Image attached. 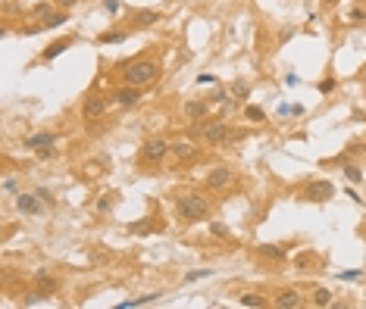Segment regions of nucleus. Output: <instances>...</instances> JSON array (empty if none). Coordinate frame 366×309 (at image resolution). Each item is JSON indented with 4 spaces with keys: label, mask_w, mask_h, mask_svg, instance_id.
<instances>
[{
    "label": "nucleus",
    "mask_w": 366,
    "mask_h": 309,
    "mask_svg": "<svg viewBox=\"0 0 366 309\" xmlns=\"http://www.w3.org/2000/svg\"><path fill=\"white\" fill-rule=\"evenodd\" d=\"M191 138H200V141H207L210 147H229L241 138V131H232L225 119H200L188 128Z\"/></svg>",
    "instance_id": "obj_1"
},
{
    "label": "nucleus",
    "mask_w": 366,
    "mask_h": 309,
    "mask_svg": "<svg viewBox=\"0 0 366 309\" xmlns=\"http://www.w3.org/2000/svg\"><path fill=\"white\" fill-rule=\"evenodd\" d=\"M176 216H179L185 225L203 222V219L210 216V200L200 197V194H179V197H176Z\"/></svg>",
    "instance_id": "obj_2"
},
{
    "label": "nucleus",
    "mask_w": 366,
    "mask_h": 309,
    "mask_svg": "<svg viewBox=\"0 0 366 309\" xmlns=\"http://www.w3.org/2000/svg\"><path fill=\"white\" fill-rule=\"evenodd\" d=\"M156 75H160V69H156L153 60H132V63H126V69H122V82L135 85V88H144V85L156 82Z\"/></svg>",
    "instance_id": "obj_3"
},
{
    "label": "nucleus",
    "mask_w": 366,
    "mask_h": 309,
    "mask_svg": "<svg viewBox=\"0 0 366 309\" xmlns=\"http://www.w3.org/2000/svg\"><path fill=\"white\" fill-rule=\"evenodd\" d=\"M172 153V144L169 141H163V138H150V141H144V147H141V163L144 166H156V163H163Z\"/></svg>",
    "instance_id": "obj_4"
},
{
    "label": "nucleus",
    "mask_w": 366,
    "mask_h": 309,
    "mask_svg": "<svg viewBox=\"0 0 366 309\" xmlns=\"http://www.w3.org/2000/svg\"><path fill=\"white\" fill-rule=\"evenodd\" d=\"M332 197H335V184L325 178H313L304 184V200H310V203H325Z\"/></svg>",
    "instance_id": "obj_5"
},
{
    "label": "nucleus",
    "mask_w": 366,
    "mask_h": 309,
    "mask_svg": "<svg viewBox=\"0 0 366 309\" xmlns=\"http://www.w3.org/2000/svg\"><path fill=\"white\" fill-rule=\"evenodd\" d=\"M232 181H235V172H232L229 166H216V169H210V175H207V187H210V190H225Z\"/></svg>",
    "instance_id": "obj_6"
},
{
    "label": "nucleus",
    "mask_w": 366,
    "mask_h": 309,
    "mask_svg": "<svg viewBox=\"0 0 366 309\" xmlns=\"http://www.w3.org/2000/svg\"><path fill=\"white\" fill-rule=\"evenodd\" d=\"M16 209L22 216H41V209H44V200H41L38 194H16Z\"/></svg>",
    "instance_id": "obj_7"
},
{
    "label": "nucleus",
    "mask_w": 366,
    "mask_h": 309,
    "mask_svg": "<svg viewBox=\"0 0 366 309\" xmlns=\"http://www.w3.org/2000/svg\"><path fill=\"white\" fill-rule=\"evenodd\" d=\"M103 112H107V97H100V94H91V97L85 100V106H81V115H85V122L100 119Z\"/></svg>",
    "instance_id": "obj_8"
},
{
    "label": "nucleus",
    "mask_w": 366,
    "mask_h": 309,
    "mask_svg": "<svg viewBox=\"0 0 366 309\" xmlns=\"http://www.w3.org/2000/svg\"><path fill=\"white\" fill-rule=\"evenodd\" d=\"M34 291H38L41 297H54V294L60 291V281H57L50 272L41 268V272H34Z\"/></svg>",
    "instance_id": "obj_9"
},
{
    "label": "nucleus",
    "mask_w": 366,
    "mask_h": 309,
    "mask_svg": "<svg viewBox=\"0 0 366 309\" xmlns=\"http://www.w3.org/2000/svg\"><path fill=\"white\" fill-rule=\"evenodd\" d=\"M54 144H57V134L54 131H38V134H28L22 141V147H28V150H50Z\"/></svg>",
    "instance_id": "obj_10"
},
{
    "label": "nucleus",
    "mask_w": 366,
    "mask_h": 309,
    "mask_svg": "<svg viewBox=\"0 0 366 309\" xmlns=\"http://www.w3.org/2000/svg\"><path fill=\"white\" fill-rule=\"evenodd\" d=\"M272 306H278V309H301V306H304V297H301V291L288 287V291H282V294L272 300Z\"/></svg>",
    "instance_id": "obj_11"
},
{
    "label": "nucleus",
    "mask_w": 366,
    "mask_h": 309,
    "mask_svg": "<svg viewBox=\"0 0 366 309\" xmlns=\"http://www.w3.org/2000/svg\"><path fill=\"white\" fill-rule=\"evenodd\" d=\"M138 100H141V88H135V85H126V88H119L113 94V103L116 106H135Z\"/></svg>",
    "instance_id": "obj_12"
},
{
    "label": "nucleus",
    "mask_w": 366,
    "mask_h": 309,
    "mask_svg": "<svg viewBox=\"0 0 366 309\" xmlns=\"http://www.w3.org/2000/svg\"><path fill=\"white\" fill-rule=\"evenodd\" d=\"M172 157H176L179 163H191V160L200 157V150H197L191 141H179V144H172Z\"/></svg>",
    "instance_id": "obj_13"
},
{
    "label": "nucleus",
    "mask_w": 366,
    "mask_h": 309,
    "mask_svg": "<svg viewBox=\"0 0 366 309\" xmlns=\"http://www.w3.org/2000/svg\"><path fill=\"white\" fill-rule=\"evenodd\" d=\"M207 109H210V100H188V103H185V119H188V122L207 119Z\"/></svg>",
    "instance_id": "obj_14"
},
{
    "label": "nucleus",
    "mask_w": 366,
    "mask_h": 309,
    "mask_svg": "<svg viewBox=\"0 0 366 309\" xmlns=\"http://www.w3.org/2000/svg\"><path fill=\"white\" fill-rule=\"evenodd\" d=\"M72 41H75V37H60V41H57V44H50V47H47L44 53H41V60H44V63H50V60H57V56H60V53H63L66 47H72Z\"/></svg>",
    "instance_id": "obj_15"
},
{
    "label": "nucleus",
    "mask_w": 366,
    "mask_h": 309,
    "mask_svg": "<svg viewBox=\"0 0 366 309\" xmlns=\"http://www.w3.org/2000/svg\"><path fill=\"white\" fill-rule=\"evenodd\" d=\"M54 13H57V4H54V0H47V4H34V7H31V16L41 19V25H44Z\"/></svg>",
    "instance_id": "obj_16"
},
{
    "label": "nucleus",
    "mask_w": 366,
    "mask_h": 309,
    "mask_svg": "<svg viewBox=\"0 0 366 309\" xmlns=\"http://www.w3.org/2000/svg\"><path fill=\"white\" fill-rule=\"evenodd\" d=\"M163 294H144V297H135V300H126V303H119V309H132V306H144V303H156Z\"/></svg>",
    "instance_id": "obj_17"
},
{
    "label": "nucleus",
    "mask_w": 366,
    "mask_h": 309,
    "mask_svg": "<svg viewBox=\"0 0 366 309\" xmlns=\"http://www.w3.org/2000/svg\"><path fill=\"white\" fill-rule=\"evenodd\" d=\"M244 119H248V122H266V112H263L260 106L248 103V106H244Z\"/></svg>",
    "instance_id": "obj_18"
},
{
    "label": "nucleus",
    "mask_w": 366,
    "mask_h": 309,
    "mask_svg": "<svg viewBox=\"0 0 366 309\" xmlns=\"http://www.w3.org/2000/svg\"><path fill=\"white\" fill-rule=\"evenodd\" d=\"M313 306H332V291H325V287H316L313 291Z\"/></svg>",
    "instance_id": "obj_19"
},
{
    "label": "nucleus",
    "mask_w": 366,
    "mask_h": 309,
    "mask_svg": "<svg viewBox=\"0 0 366 309\" xmlns=\"http://www.w3.org/2000/svg\"><path fill=\"white\" fill-rule=\"evenodd\" d=\"M238 303H241V306H269L263 294H241V297H238Z\"/></svg>",
    "instance_id": "obj_20"
},
{
    "label": "nucleus",
    "mask_w": 366,
    "mask_h": 309,
    "mask_svg": "<svg viewBox=\"0 0 366 309\" xmlns=\"http://www.w3.org/2000/svg\"><path fill=\"white\" fill-rule=\"evenodd\" d=\"M126 41V31H103L97 37V44H122Z\"/></svg>",
    "instance_id": "obj_21"
},
{
    "label": "nucleus",
    "mask_w": 366,
    "mask_h": 309,
    "mask_svg": "<svg viewBox=\"0 0 366 309\" xmlns=\"http://www.w3.org/2000/svg\"><path fill=\"white\" fill-rule=\"evenodd\" d=\"M135 19H138V25H156V22H160V13L141 10V13H135Z\"/></svg>",
    "instance_id": "obj_22"
},
{
    "label": "nucleus",
    "mask_w": 366,
    "mask_h": 309,
    "mask_svg": "<svg viewBox=\"0 0 366 309\" xmlns=\"http://www.w3.org/2000/svg\"><path fill=\"white\" fill-rule=\"evenodd\" d=\"M213 275V268H194V272L185 275V284H194V281H203V278H210Z\"/></svg>",
    "instance_id": "obj_23"
},
{
    "label": "nucleus",
    "mask_w": 366,
    "mask_h": 309,
    "mask_svg": "<svg viewBox=\"0 0 366 309\" xmlns=\"http://www.w3.org/2000/svg\"><path fill=\"white\" fill-rule=\"evenodd\" d=\"M229 91H232V94H235L238 100H248V94H251V88H248V82H244V79H238V82H235V85H232Z\"/></svg>",
    "instance_id": "obj_24"
},
{
    "label": "nucleus",
    "mask_w": 366,
    "mask_h": 309,
    "mask_svg": "<svg viewBox=\"0 0 366 309\" xmlns=\"http://www.w3.org/2000/svg\"><path fill=\"white\" fill-rule=\"evenodd\" d=\"M129 231H132V235H150L153 225H150V219H141V222H132Z\"/></svg>",
    "instance_id": "obj_25"
},
{
    "label": "nucleus",
    "mask_w": 366,
    "mask_h": 309,
    "mask_svg": "<svg viewBox=\"0 0 366 309\" xmlns=\"http://www.w3.org/2000/svg\"><path fill=\"white\" fill-rule=\"evenodd\" d=\"M316 262H319V256H316V253H301V256L294 259V265H298V268H313Z\"/></svg>",
    "instance_id": "obj_26"
},
{
    "label": "nucleus",
    "mask_w": 366,
    "mask_h": 309,
    "mask_svg": "<svg viewBox=\"0 0 366 309\" xmlns=\"http://www.w3.org/2000/svg\"><path fill=\"white\" fill-rule=\"evenodd\" d=\"M341 172H344V178H347L351 184H360V181H363V172H360L357 166H351V163H347V166H344Z\"/></svg>",
    "instance_id": "obj_27"
},
{
    "label": "nucleus",
    "mask_w": 366,
    "mask_h": 309,
    "mask_svg": "<svg viewBox=\"0 0 366 309\" xmlns=\"http://www.w3.org/2000/svg\"><path fill=\"white\" fill-rule=\"evenodd\" d=\"M260 253H263V256H272V259H282V256H285V247H278V244H263Z\"/></svg>",
    "instance_id": "obj_28"
},
{
    "label": "nucleus",
    "mask_w": 366,
    "mask_h": 309,
    "mask_svg": "<svg viewBox=\"0 0 366 309\" xmlns=\"http://www.w3.org/2000/svg\"><path fill=\"white\" fill-rule=\"evenodd\" d=\"M66 13H69V10H60V13H54V16L44 22V28H60V25L66 22Z\"/></svg>",
    "instance_id": "obj_29"
},
{
    "label": "nucleus",
    "mask_w": 366,
    "mask_h": 309,
    "mask_svg": "<svg viewBox=\"0 0 366 309\" xmlns=\"http://www.w3.org/2000/svg\"><path fill=\"white\" fill-rule=\"evenodd\" d=\"M34 194H38V197H41V200H44V203H47V206H57V197H54V194H50V190H47V187H38V190H34Z\"/></svg>",
    "instance_id": "obj_30"
},
{
    "label": "nucleus",
    "mask_w": 366,
    "mask_h": 309,
    "mask_svg": "<svg viewBox=\"0 0 366 309\" xmlns=\"http://www.w3.org/2000/svg\"><path fill=\"white\" fill-rule=\"evenodd\" d=\"M363 272H360V268H347V272H338V281H357Z\"/></svg>",
    "instance_id": "obj_31"
},
{
    "label": "nucleus",
    "mask_w": 366,
    "mask_h": 309,
    "mask_svg": "<svg viewBox=\"0 0 366 309\" xmlns=\"http://www.w3.org/2000/svg\"><path fill=\"white\" fill-rule=\"evenodd\" d=\"M335 91V79H322L319 82V94H332Z\"/></svg>",
    "instance_id": "obj_32"
},
{
    "label": "nucleus",
    "mask_w": 366,
    "mask_h": 309,
    "mask_svg": "<svg viewBox=\"0 0 366 309\" xmlns=\"http://www.w3.org/2000/svg\"><path fill=\"white\" fill-rule=\"evenodd\" d=\"M210 231H213L216 238H229V228H225V225H219V222H213V225H210Z\"/></svg>",
    "instance_id": "obj_33"
},
{
    "label": "nucleus",
    "mask_w": 366,
    "mask_h": 309,
    "mask_svg": "<svg viewBox=\"0 0 366 309\" xmlns=\"http://www.w3.org/2000/svg\"><path fill=\"white\" fill-rule=\"evenodd\" d=\"M113 197H116V194H110L107 200H100V203H97V213H110V209H113Z\"/></svg>",
    "instance_id": "obj_34"
},
{
    "label": "nucleus",
    "mask_w": 366,
    "mask_h": 309,
    "mask_svg": "<svg viewBox=\"0 0 366 309\" xmlns=\"http://www.w3.org/2000/svg\"><path fill=\"white\" fill-rule=\"evenodd\" d=\"M351 19H354V22H366V10H363V7H354V10H351Z\"/></svg>",
    "instance_id": "obj_35"
},
{
    "label": "nucleus",
    "mask_w": 366,
    "mask_h": 309,
    "mask_svg": "<svg viewBox=\"0 0 366 309\" xmlns=\"http://www.w3.org/2000/svg\"><path fill=\"white\" fill-rule=\"evenodd\" d=\"M216 82V75L213 72H203V75H197V85H213Z\"/></svg>",
    "instance_id": "obj_36"
},
{
    "label": "nucleus",
    "mask_w": 366,
    "mask_h": 309,
    "mask_svg": "<svg viewBox=\"0 0 366 309\" xmlns=\"http://www.w3.org/2000/svg\"><path fill=\"white\" fill-rule=\"evenodd\" d=\"M54 4L60 7V10H72V7H78L81 0H54Z\"/></svg>",
    "instance_id": "obj_37"
},
{
    "label": "nucleus",
    "mask_w": 366,
    "mask_h": 309,
    "mask_svg": "<svg viewBox=\"0 0 366 309\" xmlns=\"http://www.w3.org/2000/svg\"><path fill=\"white\" fill-rule=\"evenodd\" d=\"M103 10L107 13H119V0H103Z\"/></svg>",
    "instance_id": "obj_38"
},
{
    "label": "nucleus",
    "mask_w": 366,
    "mask_h": 309,
    "mask_svg": "<svg viewBox=\"0 0 366 309\" xmlns=\"http://www.w3.org/2000/svg\"><path fill=\"white\" fill-rule=\"evenodd\" d=\"M4 190L7 194H16V178H4Z\"/></svg>",
    "instance_id": "obj_39"
},
{
    "label": "nucleus",
    "mask_w": 366,
    "mask_h": 309,
    "mask_svg": "<svg viewBox=\"0 0 366 309\" xmlns=\"http://www.w3.org/2000/svg\"><path fill=\"white\" fill-rule=\"evenodd\" d=\"M347 197H351V200H354V203H363V197H360V194H357V190H354V187H347Z\"/></svg>",
    "instance_id": "obj_40"
},
{
    "label": "nucleus",
    "mask_w": 366,
    "mask_h": 309,
    "mask_svg": "<svg viewBox=\"0 0 366 309\" xmlns=\"http://www.w3.org/2000/svg\"><path fill=\"white\" fill-rule=\"evenodd\" d=\"M322 4H325V7H335V4H338V0H322Z\"/></svg>",
    "instance_id": "obj_41"
},
{
    "label": "nucleus",
    "mask_w": 366,
    "mask_h": 309,
    "mask_svg": "<svg viewBox=\"0 0 366 309\" xmlns=\"http://www.w3.org/2000/svg\"><path fill=\"white\" fill-rule=\"evenodd\" d=\"M363 79H366V75H363Z\"/></svg>",
    "instance_id": "obj_42"
}]
</instances>
